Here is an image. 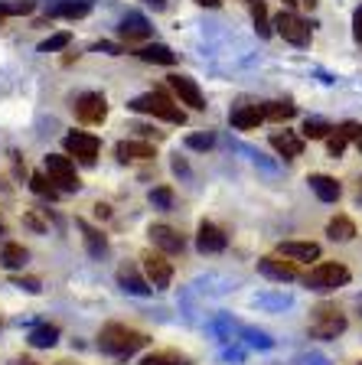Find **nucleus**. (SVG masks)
I'll return each instance as SVG.
<instances>
[{
	"mask_svg": "<svg viewBox=\"0 0 362 365\" xmlns=\"http://www.w3.org/2000/svg\"><path fill=\"white\" fill-rule=\"evenodd\" d=\"M0 235H7V225H4V219H0Z\"/></svg>",
	"mask_w": 362,
	"mask_h": 365,
	"instance_id": "49",
	"label": "nucleus"
},
{
	"mask_svg": "<svg viewBox=\"0 0 362 365\" xmlns=\"http://www.w3.org/2000/svg\"><path fill=\"white\" fill-rule=\"evenodd\" d=\"M95 53H108V56H121V53H124V46H118V43H99V46H95Z\"/></svg>",
	"mask_w": 362,
	"mask_h": 365,
	"instance_id": "40",
	"label": "nucleus"
},
{
	"mask_svg": "<svg viewBox=\"0 0 362 365\" xmlns=\"http://www.w3.org/2000/svg\"><path fill=\"white\" fill-rule=\"evenodd\" d=\"M147 4H151L154 10H160V7H166V0H147Z\"/></svg>",
	"mask_w": 362,
	"mask_h": 365,
	"instance_id": "44",
	"label": "nucleus"
},
{
	"mask_svg": "<svg viewBox=\"0 0 362 365\" xmlns=\"http://www.w3.org/2000/svg\"><path fill=\"white\" fill-rule=\"evenodd\" d=\"M346 333V317H343L336 307L320 304L310 317V336L313 339H336V336Z\"/></svg>",
	"mask_w": 362,
	"mask_h": 365,
	"instance_id": "4",
	"label": "nucleus"
},
{
	"mask_svg": "<svg viewBox=\"0 0 362 365\" xmlns=\"http://www.w3.org/2000/svg\"><path fill=\"white\" fill-rule=\"evenodd\" d=\"M297 114V105H291V101H268V105H264V118H268V121H291V118H294Z\"/></svg>",
	"mask_w": 362,
	"mask_h": 365,
	"instance_id": "29",
	"label": "nucleus"
},
{
	"mask_svg": "<svg viewBox=\"0 0 362 365\" xmlns=\"http://www.w3.org/2000/svg\"><path fill=\"white\" fill-rule=\"evenodd\" d=\"M258 271L264 274V277H271V281H294L297 274V261L284 258V255H264L261 261H258Z\"/></svg>",
	"mask_w": 362,
	"mask_h": 365,
	"instance_id": "9",
	"label": "nucleus"
},
{
	"mask_svg": "<svg viewBox=\"0 0 362 365\" xmlns=\"http://www.w3.org/2000/svg\"><path fill=\"white\" fill-rule=\"evenodd\" d=\"M69 43H72V33H56V36H49L43 46H39V53H59V49H66Z\"/></svg>",
	"mask_w": 362,
	"mask_h": 365,
	"instance_id": "34",
	"label": "nucleus"
},
{
	"mask_svg": "<svg viewBox=\"0 0 362 365\" xmlns=\"http://www.w3.org/2000/svg\"><path fill=\"white\" fill-rule=\"evenodd\" d=\"M137 56H141L144 62H157V66H174V62H176V53L170 49V46H164V43L141 46V49H137Z\"/></svg>",
	"mask_w": 362,
	"mask_h": 365,
	"instance_id": "21",
	"label": "nucleus"
},
{
	"mask_svg": "<svg viewBox=\"0 0 362 365\" xmlns=\"http://www.w3.org/2000/svg\"><path fill=\"white\" fill-rule=\"evenodd\" d=\"M271 23L291 46H310V23L303 16H297L294 10H281Z\"/></svg>",
	"mask_w": 362,
	"mask_h": 365,
	"instance_id": "6",
	"label": "nucleus"
},
{
	"mask_svg": "<svg viewBox=\"0 0 362 365\" xmlns=\"http://www.w3.org/2000/svg\"><path fill=\"white\" fill-rule=\"evenodd\" d=\"M212 144H216V137H212V134H189L186 137V147H189V150H209Z\"/></svg>",
	"mask_w": 362,
	"mask_h": 365,
	"instance_id": "37",
	"label": "nucleus"
},
{
	"mask_svg": "<svg viewBox=\"0 0 362 365\" xmlns=\"http://www.w3.org/2000/svg\"><path fill=\"white\" fill-rule=\"evenodd\" d=\"M228 121L238 130H255L264 121V105H235L232 114H228Z\"/></svg>",
	"mask_w": 362,
	"mask_h": 365,
	"instance_id": "15",
	"label": "nucleus"
},
{
	"mask_svg": "<svg viewBox=\"0 0 362 365\" xmlns=\"http://www.w3.org/2000/svg\"><path fill=\"white\" fill-rule=\"evenodd\" d=\"M147 346V336L141 329L121 327V323H111L99 333V349L108 352V356H131V352L144 349Z\"/></svg>",
	"mask_w": 362,
	"mask_h": 365,
	"instance_id": "1",
	"label": "nucleus"
},
{
	"mask_svg": "<svg viewBox=\"0 0 362 365\" xmlns=\"http://www.w3.org/2000/svg\"><path fill=\"white\" fill-rule=\"evenodd\" d=\"M118 33H121L124 39H128V43H134V39H151L154 26L147 23V16H141V14H128L124 20H121Z\"/></svg>",
	"mask_w": 362,
	"mask_h": 365,
	"instance_id": "17",
	"label": "nucleus"
},
{
	"mask_svg": "<svg viewBox=\"0 0 362 365\" xmlns=\"http://www.w3.org/2000/svg\"><path fill=\"white\" fill-rule=\"evenodd\" d=\"M196 4H199V7H212V10H216L222 0H196Z\"/></svg>",
	"mask_w": 362,
	"mask_h": 365,
	"instance_id": "42",
	"label": "nucleus"
},
{
	"mask_svg": "<svg viewBox=\"0 0 362 365\" xmlns=\"http://www.w3.org/2000/svg\"><path fill=\"white\" fill-rule=\"evenodd\" d=\"M278 255L291 261H317L320 258V245L317 242H281Z\"/></svg>",
	"mask_w": 362,
	"mask_h": 365,
	"instance_id": "19",
	"label": "nucleus"
},
{
	"mask_svg": "<svg viewBox=\"0 0 362 365\" xmlns=\"http://www.w3.org/2000/svg\"><path fill=\"white\" fill-rule=\"evenodd\" d=\"M30 190L36 192V196H43V199H59V190H56V182L49 180L46 173H33V176H30Z\"/></svg>",
	"mask_w": 362,
	"mask_h": 365,
	"instance_id": "30",
	"label": "nucleus"
},
{
	"mask_svg": "<svg viewBox=\"0 0 362 365\" xmlns=\"http://www.w3.org/2000/svg\"><path fill=\"white\" fill-rule=\"evenodd\" d=\"M340 130L343 137H346V140H362V124H356V121H346V124H340Z\"/></svg>",
	"mask_w": 362,
	"mask_h": 365,
	"instance_id": "38",
	"label": "nucleus"
},
{
	"mask_svg": "<svg viewBox=\"0 0 362 365\" xmlns=\"http://www.w3.org/2000/svg\"><path fill=\"white\" fill-rule=\"evenodd\" d=\"M333 130L336 128H333L330 121H323V118H307L303 128H301V137L303 140H323V137H330Z\"/></svg>",
	"mask_w": 362,
	"mask_h": 365,
	"instance_id": "27",
	"label": "nucleus"
},
{
	"mask_svg": "<svg viewBox=\"0 0 362 365\" xmlns=\"http://www.w3.org/2000/svg\"><path fill=\"white\" fill-rule=\"evenodd\" d=\"M131 111L137 114H151V118H164V121L170 124H183L186 121V114H183V108L176 105V101H170L164 95V91H147V95H141V98L131 101Z\"/></svg>",
	"mask_w": 362,
	"mask_h": 365,
	"instance_id": "2",
	"label": "nucleus"
},
{
	"mask_svg": "<svg viewBox=\"0 0 362 365\" xmlns=\"http://www.w3.org/2000/svg\"><path fill=\"white\" fill-rule=\"evenodd\" d=\"M226 245H228V238L219 225H212V222H203V225H199L196 248L203 251V255H219V251H226Z\"/></svg>",
	"mask_w": 362,
	"mask_h": 365,
	"instance_id": "12",
	"label": "nucleus"
},
{
	"mask_svg": "<svg viewBox=\"0 0 362 365\" xmlns=\"http://www.w3.org/2000/svg\"><path fill=\"white\" fill-rule=\"evenodd\" d=\"M151 205H157V209H174V190H170V186L151 190Z\"/></svg>",
	"mask_w": 362,
	"mask_h": 365,
	"instance_id": "32",
	"label": "nucleus"
},
{
	"mask_svg": "<svg viewBox=\"0 0 362 365\" xmlns=\"http://www.w3.org/2000/svg\"><path fill=\"white\" fill-rule=\"evenodd\" d=\"M326 235H330L333 242H353L356 238V222L349 219V215H333L330 225H326Z\"/></svg>",
	"mask_w": 362,
	"mask_h": 365,
	"instance_id": "22",
	"label": "nucleus"
},
{
	"mask_svg": "<svg viewBox=\"0 0 362 365\" xmlns=\"http://www.w3.org/2000/svg\"><path fill=\"white\" fill-rule=\"evenodd\" d=\"M114 153H118V160H154L157 157V150H154L147 140H121L118 147H114Z\"/></svg>",
	"mask_w": 362,
	"mask_h": 365,
	"instance_id": "20",
	"label": "nucleus"
},
{
	"mask_svg": "<svg viewBox=\"0 0 362 365\" xmlns=\"http://www.w3.org/2000/svg\"><path fill=\"white\" fill-rule=\"evenodd\" d=\"M118 284L128 290V294H137V297H151L154 294L151 281H147V277H144L134 264H121L118 267Z\"/></svg>",
	"mask_w": 362,
	"mask_h": 365,
	"instance_id": "14",
	"label": "nucleus"
},
{
	"mask_svg": "<svg viewBox=\"0 0 362 365\" xmlns=\"http://www.w3.org/2000/svg\"><path fill=\"white\" fill-rule=\"evenodd\" d=\"M281 4H284V7L291 10V7H294V4H297V0H281Z\"/></svg>",
	"mask_w": 362,
	"mask_h": 365,
	"instance_id": "48",
	"label": "nucleus"
},
{
	"mask_svg": "<svg viewBox=\"0 0 362 365\" xmlns=\"http://www.w3.org/2000/svg\"><path fill=\"white\" fill-rule=\"evenodd\" d=\"M251 7V20H255V30L258 36H271V16H268V7H264V0H248Z\"/></svg>",
	"mask_w": 362,
	"mask_h": 365,
	"instance_id": "28",
	"label": "nucleus"
},
{
	"mask_svg": "<svg viewBox=\"0 0 362 365\" xmlns=\"http://www.w3.org/2000/svg\"><path fill=\"white\" fill-rule=\"evenodd\" d=\"M356 202L362 205V180H359V186H356Z\"/></svg>",
	"mask_w": 362,
	"mask_h": 365,
	"instance_id": "45",
	"label": "nucleus"
},
{
	"mask_svg": "<svg viewBox=\"0 0 362 365\" xmlns=\"http://www.w3.org/2000/svg\"><path fill=\"white\" fill-rule=\"evenodd\" d=\"M4 20H7V10H4V4H0V26H4Z\"/></svg>",
	"mask_w": 362,
	"mask_h": 365,
	"instance_id": "47",
	"label": "nucleus"
},
{
	"mask_svg": "<svg viewBox=\"0 0 362 365\" xmlns=\"http://www.w3.org/2000/svg\"><path fill=\"white\" fill-rule=\"evenodd\" d=\"M56 342H59V327H53V323H43V327H36L30 333L33 349H53Z\"/></svg>",
	"mask_w": 362,
	"mask_h": 365,
	"instance_id": "24",
	"label": "nucleus"
},
{
	"mask_svg": "<svg viewBox=\"0 0 362 365\" xmlns=\"http://www.w3.org/2000/svg\"><path fill=\"white\" fill-rule=\"evenodd\" d=\"M26 258H30V255H26V248H23V245H4V251H0V264L7 267V271H20L23 264H26Z\"/></svg>",
	"mask_w": 362,
	"mask_h": 365,
	"instance_id": "26",
	"label": "nucleus"
},
{
	"mask_svg": "<svg viewBox=\"0 0 362 365\" xmlns=\"http://www.w3.org/2000/svg\"><path fill=\"white\" fill-rule=\"evenodd\" d=\"M353 39L356 43H362V4L356 7V14H353Z\"/></svg>",
	"mask_w": 362,
	"mask_h": 365,
	"instance_id": "39",
	"label": "nucleus"
},
{
	"mask_svg": "<svg viewBox=\"0 0 362 365\" xmlns=\"http://www.w3.org/2000/svg\"><path fill=\"white\" fill-rule=\"evenodd\" d=\"M23 225H30V228H36V232H46V222L39 219V215H33V212H26L23 215Z\"/></svg>",
	"mask_w": 362,
	"mask_h": 365,
	"instance_id": "41",
	"label": "nucleus"
},
{
	"mask_svg": "<svg viewBox=\"0 0 362 365\" xmlns=\"http://www.w3.org/2000/svg\"><path fill=\"white\" fill-rule=\"evenodd\" d=\"M62 365H69V362H62Z\"/></svg>",
	"mask_w": 362,
	"mask_h": 365,
	"instance_id": "52",
	"label": "nucleus"
},
{
	"mask_svg": "<svg viewBox=\"0 0 362 365\" xmlns=\"http://www.w3.org/2000/svg\"><path fill=\"white\" fill-rule=\"evenodd\" d=\"M359 365H362V362H359Z\"/></svg>",
	"mask_w": 362,
	"mask_h": 365,
	"instance_id": "53",
	"label": "nucleus"
},
{
	"mask_svg": "<svg viewBox=\"0 0 362 365\" xmlns=\"http://www.w3.org/2000/svg\"><path fill=\"white\" fill-rule=\"evenodd\" d=\"M46 176L56 182L59 192H79V186H82V180L76 173V163L69 157H56V153L46 157Z\"/></svg>",
	"mask_w": 362,
	"mask_h": 365,
	"instance_id": "5",
	"label": "nucleus"
},
{
	"mask_svg": "<svg viewBox=\"0 0 362 365\" xmlns=\"http://www.w3.org/2000/svg\"><path fill=\"white\" fill-rule=\"evenodd\" d=\"M144 277L151 281L154 290L170 287V281H174V264L166 261L164 251H147V255H144Z\"/></svg>",
	"mask_w": 362,
	"mask_h": 365,
	"instance_id": "7",
	"label": "nucleus"
},
{
	"mask_svg": "<svg viewBox=\"0 0 362 365\" xmlns=\"http://www.w3.org/2000/svg\"><path fill=\"white\" fill-rule=\"evenodd\" d=\"M349 277H353V274H349L346 264H340V261H320V264L303 277V284H307L310 290H317V294H330V290H336V287H346Z\"/></svg>",
	"mask_w": 362,
	"mask_h": 365,
	"instance_id": "3",
	"label": "nucleus"
},
{
	"mask_svg": "<svg viewBox=\"0 0 362 365\" xmlns=\"http://www.w3.org/2000/svg\"><path fill=\"white\" fill-rule=\"evenodd\" d=\"M89 10H91L89 0H62V4L49 7V16H66V20H79V16H85Z\"/></svg>",
	"mask_w": 362,
	"mask_h": 365,
	"instance_id": "23",
	"label": "nucleus"
},
{
	"mask_svg": "<svg viewBox=\"0 0 362 365\" xmlns=\"http://www.w3.org/2000/svg\"><path fill=\"white\" fill-rule=\"evenodd\" d=\"M72 108H76V118L82 124H101L108 118V101H105V95H99V91L79 95V101Z\"/></svg>",
	"mask_w": 362,
	"mask_h": 365,
	"instance_id": "8",
	"label": "nucleus"
},
{
	"mask_svg": "<svg viewBox=\"0 0 362 365\" xmlns=\"http://www.w3.org/2000/svg\"><path fill=\"white\" fill-rule=\"evenodd\" d=\"M99 137L95 134H82V130H76V134L66 137V150L72 153L76 160H82V163H95V157H99Z\"/></svg>",
	"mask_w": 362,
	"mask_h": 365,
	"instance_id": "10",
	"label": "nucleus"
},
{
	"mask_svg": "<svg viewBox=\"0 0 362 365\" xmlns=\"http://www.w3.org/2000/svg\"><path fill=\"white\" fill-rule=\"evenodd\" d=\"M4 10H7V16H26L36 10V0H7Z\"/></svg>",
	"mask_w": 362,
	"mask_h": 365,
	"instance_id": "33",
	"label": "nucleus"
},
{
	"mask_svg": "<svg viewBox=\"0 0 362 365\" xmlns=\"http://www.w3.org/2000/svg\"><path fill=\"white\" fill-rule=\"evenodd\" d=\"M79 228L85 232V248H89V255L91 258H101V255L108 251V238L101 235L99 228H91L89 222H79Z\"/></svg>",
	"mask_w": 362,
	"mask_h": 365,
	"instance_id": "25",
	"label": "nucleus"
},
{
	"mask_svg": "<svg viewBox=\"0 0 362 365\" xmlns=\"http://www.w3.org/2000/svg\"><path fill=\"white\" fill-rule=\"evenodd\" d=\"M359 150H362V140H359Z\"/></svg>",
	"mask_w": 362,
	"mask_h": 365,
	"instance_id": "51",
	"label": "nucleus"
},
{
	"mask_svg": "<svg viewBox=\"0 0 362 365\" xmlns=\"http://www.w3.org/2000/svg\"><path fill=\"white\" fill-rule=\"evenodd\" d=\"M301 4H303V7H310V10H313V7H317V4H320V0H301Z\"/></svg>",
	"mask_w": 362,
	"mask_h": 365,
	"instance_id": "46",
	"label": "nucleus"
},
{
	"mask_svg": "<svg viewBox=\"0 0 362 365\" xmlns=\"http://www.w3.org/2000/svg\"><path fill=\"white\" fill-rule=\"evenodd\" d=\"M271 147L281 153V157L294 160L303 153V137L294 134V130H278V134H271Z\"/></svg>",
	"mask_w": 362,
	"mask_h": 365,
	"instance_id": "18",
	"label": "nucleus"
},
{
	"mask_svg": "<svg viewBox=\"0 0 362 365\" xmlns=\"http://www.w3.org/2000/svg\"><path fill=\"white\" fill-rule=\"evenodd\" d=\"M151 242H154V248L164 251V255H180L183 245H186L180 232L170 225H151Z\"/></svg>",
	"mask_w": 362,
	"mask_h": 365,
	"instance_id": "13",
	"label": "nucleus"
},
{
	"mask_svg": "<svg viewBox=\"0 0 362 365\" xmlns=\"http://www.w3.org/2000/svg\"><path fill=\"white\" fill-rule=\"evenodd\" d=\"M141 365H189V359L180 352H151L141 359Z\"/></svg>",
	"mask_w": 362,
	"mask_h": 365,
	"instance_id": "31",
	"label": "nucleus"
},
{
	"mask_svg": "<svg viewBox=\"0 0 362 365\" xmlns=\"http://www.w3.org/2000/svg\"><path fill=\"white\" fill-rule=\"evenodd\" d=\"M170 88L176 91L180 105H189L193 111H203V108H206L203 91H199V85L193 82V78H186V76H170Z\"/></svg>",
	"mask_w": 362,
	"mask_h": 365,
	"instance_id": "11",
	"label": "nucleus"
},
{
	"mask_svg": "<svg viewBox=\"0 0 362 365\" xmlns=\"http://www.w3.org/2000/svg\"><path fill=\"white\" fill-rule=\"evenodd\" d=\"M95 212H99L101 219H108V215H111V209H108V205H101V202H99V205H95Z\"/></svg>",
	"mask_w": 362,
	"mask_h": 365,
	"instance_id": "43",
	"label": "nucleus"
},
{
	"mask_svg": "<svg viewBox=\"0 0 362 365\" xmlns=\"http://www.w3.org/2000/svg\"><path fill=\"white\" fill-rule=\"evenodd\" d=\"M346 144H349V140L340 134V130L326 137V150H330V157H343V153H346Z\"/></svg>",
	"mask_w": 362,
	"mask_h": 365,
	"instance_id": "36",
	"label": "nucleus"
},
{
	"mask_svg": "<svg viewBox=\"0 0 362 365\" xmlns=\"http://www.w3.org/2000/svg\"><path fill=\"white\" fill-rule=\"evenodd\" d=\"M307 182H310V190H313V196H317L320 202H336V199L343 196V186L326 173H313Z\"/></svg>",
	"mask_w": 362,
	"mask_h": 365,
	"instance_id": "16",
	"label": "nucleus"
},
{
	"mask_svg": "<svg viewBox=\"0 0 362 365\" xmlns=\"http://www.w3.org/2000/svg\"><path fill=\"white\" fill-rule=\"evenodd\" d=\"M10 281H14V287L26 290V294H39V290H43L39 277H30V274H16V277H10Z\"/></svg>",
	"mask_w": 362,
	"mask_h": 365,
	"instance_id": "35",
	"label": "nucleus"
},
{
	"mask_svg": "<svg viewBox=\"0 0 362 365\" xmlns=\"http://www.w3.org/2000/svg\"><path fill=\"white\" fill-rule=\"evenodd\" d=\"M20 365H36V362H30V359H23V362Z\"/></svg>",
	"mask_w": 362,
	"mask_h": 365,
	"instance_id": "50",
	"label": "nucleus"
}]
</instances>
